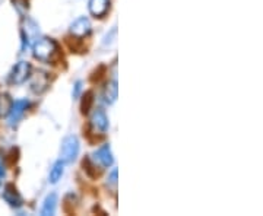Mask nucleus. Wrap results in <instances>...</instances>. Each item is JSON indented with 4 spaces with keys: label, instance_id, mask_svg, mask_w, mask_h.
<instances>
[{
    "label": "nucleus",
    "instance_id": "15",
    "mask_svg": "<svg viewBox=\"0 0 263 216\" xmlns=\"http://www.w3.org/2000/svg\"><path fill=\"white\" fill-rule=\"evenodd\" d=\"M12 98L8 94H0V119L8 117L10 108H12Z\"/></svg>",
    "mask_w": 263,
    "mask_h": 216
},
{
    "label": "nucleus",
    "instance_id": "4",
    "mask_svg": "<svg viewBox=\"0 0 263 216\" xmlns=\"http://www.w3.org/2000/svg\"><path fill=\"white\" fill-rule=\"evenodd\" d=\"M91 160L94 161L95 164H98L100 167H103V168L111 167L114 162V158L110 145H103L100 149L95 150L94 153H92V156H91Z\"/></svg>",
    "mask_w": 263,
    "mask_h": 216
},
{
    "label": "nucleus",
    "instance_id": "14",
    "mask_svg": "<svg viewBox=\"0 0 263 216\" xmlns=\"http://www.w3.org/2000/svg\"><path fill=\"white\" fill-rule=\"evenodd\" d=\"M65 162L60 160L57 161L56 164L53 165V168L50 171V177H48V181L51 183V184H56L59 183V180L63 177V172H65Z\"/></svg>",
    "mask_w": 263,
    "mask_h": 216
},
{
    "label": "nucleus",
    "instance_id": "12",
    "mask_svg": "<svg viewBox=\"0 0 263 216\" xmlns=\"http://www.w3.org/2000/svg\"><path fill=\"white\" fill-rule=\"evenodd\" d=\"M57 206V194L56 193H51L48 194L46 200H44V205H43V209H41V215L43 216H51L54 215Z\"/></svg>",
    "mask_w": 263,
    "mask_h": 216
},
{
    "label": "nucleus",
    "instance_id": "17",
    "mask_svg": "<svg viewBox=\"0 0 263 216\" xmlns=\"http://www.w3.org/2000/svg\"><path fill=\"white\" fill-rule=\"evenodd\" d=\"M81 92H82V82L81 81H78L75 84V86H73V98H79V95H81Z\"/></svg>",
    "mask_w": 263,
    "mask_h": 216
},
{
    "label": "nucleus",
    "instance_id": "6",
    "mask_svg": "<svg viewBox=\"0 0 263 216\" xmlns=\"http://www.w3.org/2000/svg\"><path fill=\"white\" fill-rule=\"evenodd\" d=\"M91 126L94 129V132L100 133V134H104L108 129V117L104 110L101 108H97L94 110V113L91 115Z\"/></svg>",
    "mask_w": 263,
    "mask_h": 216
},
{
    "label": "nucleus",
    "instance_id": "5",
    "mask_svg": "<svg viewBox=\"0 0 263 216\" xmlns=\"http://www.w3.org/2000/svg\"><path fill=\"white\" fill-rule=\"evenodd\" d=\"M3 200L9 205L10 207H15L18 209L24 205V199L19 194L18 188L15 187L13 184H6L3 188V194H2Z\"/></svg>",
    "mask_w": 263,
    "mask_h": 216
},
{
    "label": "nucleus",
    "instance_id": "11",
    "mask_svg": "<svg viewBox=\"0 0 263 216\" xmlns=\"http://www.w3.org/2000/svg\"><path fill=\"white\" fill-rule=\"evenodd\" d=\"M25 22V28H24V38H27L25 40V43L29 44L32 40H37L38 34H40V29H38V25L34 22V21H31V19H27V21H24Z\"/></svg>",
    "mask_w": 263,
    "mask_h": 216
},
{
    "label": "nucleus",
    "instance_id": "10",
    "mask_svg": "<svg viewBox=\"0 0 263 216\" xmlns=\"http://www.w3.org/2000/svg\"><path fill=\"white\" fill-rule=\"evenodd\" d=\"M108 8H110V0H89L88 2V9L97 18L104 16Z\"/></svg>",
    "mask_w": 263,
    "mask_h": 216
},
{
    "label": "nucleus",
    "instance_id": "3",
    "mask_svg": "<svg viewBox=\"0 0 263 216\" xmlns=\"http://www.w3.org/2000/svg\"><path fill=\"white\" fill-rule=\"evenodd\" d=\"M29 75H31V65L28 62H19L10 72L9 82L13 85L24 84L29 77Z\"/></svg>",
    "mask_w": 263,
    "mask_h": 216
},
{
    "label": "nucleus",
    "instance_id": "16",
    "mask_svg": "<svg viewBox=\"0 0 263 216\" xmlns=\"http://www.w3.org/2000/svg\"><path fill=\"white\" fill-rule=\"evenodd\" d=\"M92 101H94V95H92V92H86V94L84 95V100H82V105H81L82 113L86 114L89 110H91Z\"/></svg>",
    "mask_w": 263,
    "mask_h": 216
},
{
    "label": "nucleus",
    "instance_id": "8",
    "mask_svg": "<svg viewBox=\"0 0 263 216\" xmlns=\"http://www.w3.org/2000/svg\"><path fill=\"white\" fill-rule=\"evenodd\" d=\"M89 32H91V22H89V19L85 18V16L78 18L70 25V34L76 38L86 37Z\"/></svg>",
    "mask_w": 263,
    "mask_h": 216
},
{
    "label": "nucleus",
    "instance_id": "19",
    "mask_svg": "<svg viewBox=\"0 0 263 216\" xmlns=\"http://www.w3.org/2000/svg\"><path fill=\"white\" fill-rule=\"evenodd\" d=\"M0 179H2V174H0Z\"/></svg>",
    "mask_w": 263,
    "mask_h": 216
},
{
    "label": "nucleus",
    "instance_id": "7",
    "mask_svg": "<svg viewBox=\"0 0 263 216\" xmlns=\"http://www.w3.org/2000/svg\"><path fill=\"white\" fill-rule=\"evenodd\" d=\"M28 107L29 103L27 100H18V101H15V103L12 104V108H10L9 114H8L10 126H16L18 124L19 120L22 119V115L25 114Z\"/></svg>",
    "mask_w": 263,
    "mask_h": 216
},
{
    "label": "nucleus",
    "instance_id": "18",
    "mask_svg": "<svg viewBox=\"0 0 263 216\" xmlns=\"http://www.w3.org/2000/svg\"><path fill=\"white\" fill-rule=\"evenodd\" d=\"M108 184H113V186L117 184V169H113V171H111V174H110V177H108Z\"/></svg>",
    "mask_w": 263,
    "mask_h": 216
},
{
    "label": "nucleus",
    "instance_id": "1",
    "mask_svg": "<svg viewBox=\"0 0 263 216\" xmlns=\"http://www.w3.org/2000/svg\"><path fill=\"white\" fill-rule=\"evenodd\" d=\"M32 53H34V57L40 62L51 63L59 54V47L53 38H37L32 43Z\"/></svg>",
    "mask_w": 263,
    "mask_h": 216
},
{
    "label": "nucleus",
    "instance_id": "9",
    "mask_svg": "<svg viewBox=\"0 0 263 216\" xmlns=\"http://www.w3.org/2000/svg\"><path fill=\"white\" fill-rule=\"evenodd\" d=\"M48 88V75L44 72H37L31 79V89L35 94H41Z\"/></svg>",
    "mask_w": 263,
    "mask_h": 216
},
{
    "label": "nucleus",
    "instance_id": "13",
    "mask_svg": "<svg viewBox=\"0 0 263 216\" xmlns=\"http://www.w3.org/2000/svg\"><path fill=\"white\" fill-rule=\"evenodd\" d=\"M117 96H119V86L116 81H111L104 88V98L108 104H114L117 101Z\"/></svg>",
    "mask_w": 263,
    "mask_h": 216
},
{
    "label": "nucleus",
    "instance_id": "2",
    "mask_svg": "<svg viewBox=\"0 0 263 216\" xmlns=\"http://www.w3.org/2000/svg\"><path fill=\"white\" fill-rule=\"evenodd\" d=\"M79 149H81V145H79L78 138L73 134L67 136L62 143V161L65 164H72L78 158Z\"/></svg>",
    "mask_w": 263,
    "mask_h": 216
}]
</instances>
